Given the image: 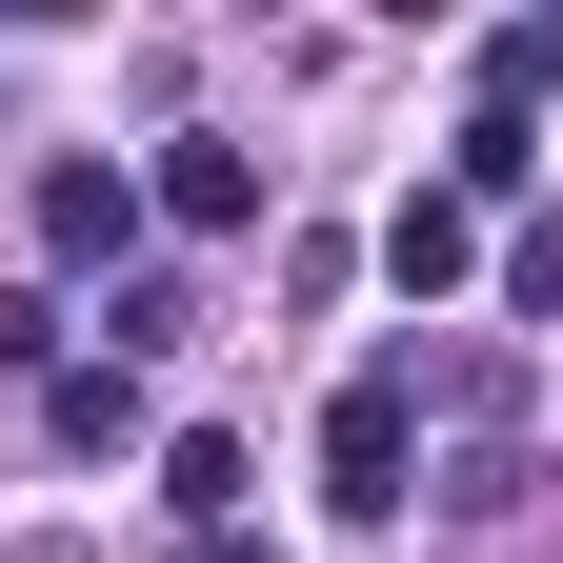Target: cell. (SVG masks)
<instances>
[{"mask_svg":"<svg viewBox=\"0 0 563 563\" xmlns=\"http://www.w3.org/2000/svg\"><path fill=\"white\" fill-rule=\"evenodd\" d=\"M422 504V363H363L322 402V523H402Z\"/></svg>","mask_w":563,"mask_h":563,"instance_id":"1","label":"cell"},{"mask_svg":"<svg viewBox=\"0 0 563 563\" xmlns=\"http://www.w3.org/2000/svg\"><path fill=\"white\" fill-rule=\"evenodd\" d=\"M121 242H141V162H41V262L121 282Z\"/></svg>","mask_w":563,"mask_h":563,"instance_id":"2","label":"cell"},{"mask_svg":"<svg viewBox=\"0 0 563 563\" xmlns=\"http://www.w3.org/2000/svg\"><path fill=\"white\" fill-rule=\"evenodd\" d=\"M141 222H181V242H242V222H262V162H242V141H201V121H181L162 162H141Z\"/></svg>","mask_w":563,"mask_h":563,"instance_id":"3","label":"cell"},{"mask_svg":"<svg viewBox=\"0 0 563 563\" xmlns=\"http://www.w3.org/2000/svg\"><path fill=\"white\" fill-rule=\"evenodd\" d=\"M543 101H563V0H523V21L463 60V121H543Z\"/></svg>","mask_w":563,"mask_h":563,"instance_id":"4","label":"cell"},{"mask_svg":"<svg viewBox=\"0 0 563 563\" xmlns=\"http://www.w3.org/2000/svg\"><path fill=\"white\" fill-rule=\"evenodd\" d=\"M463 262H483V222H463V201H443V181H422V201H402V222H383V282H402V302H422V322H443V302H463Z\"/></svg>","mask_w":563,"mask_h":563,"instance_id":"5","label":"cell"},{"mask_svg":"<svg viewBox=\"0 0 563 563\" xmlns=\"http://www.w3.org/2000/svg\"><path fill=\"white\" fill-rule=\"evenodd\" d=\"M41 422H60V463H121L141 443V363H41Z\"/></svg>","mask_w":563,"mask_h":563,"instance_id":"6","label":"cell"},{"mask_svg":"<svg viewBox=\"0 0 563 563\" xmlns=\"http://www.w3.org/2000/svg\"><path fill=\"white\" fill-rule=\"evenodd\" d=\"M242 483H262V463L222 443V422H181V443H162V504H181V523H242Z\"/></svg>","mask_w":563,"mask_h":563,"instance_id":"7","label":"cell"},{"mask_svg":"<svg viewBox=\"0 0 563 563\" xmlns=\"http://www.w3.org/2000/svg\"><path fill=\"white\" fill-rule=\"evenodd\" d=\"M162 342H201V282H121V302H101V363H162Z\"/></svg>","mask_w":563,"mask_h":563,"instance_id":"8","label":"cell"},{"mask_svg":"<svg viewBox=\"0 0 563 563\" xmlns=\"http://www.w3.org/2000/svg\"><path fill=\"white\" fill-rule=\"evenodd\" d=\"M504 322H563V201H523V222H504Z\"/></svg>","mask_w":563,"mask_h":563,"instance_id":"9","label":"cell"},{"mask_svg":"<svg viewBox=\"0 0 563 563\" xmlns=\"http://www.w3.org/2000/svg\"><path fill=\"white\" fill-rule=\"evenodd\" d=\"M523 483H543V463H523V443H504V422H483V443H463V463H443V523H504V504H523Z\"/></svg>","mask_w":563,"mask_h":563,"instance_id":"10","label":"cell"},{"mask_svg":"<svg viewBox=\"0 0 563 563\" xmlns=\"http://www.w3.org/2000/svg\"><path fill=\"white\" fill-rule=\"evenodd\" d=\"M0 363H60V302H41V282H0Z\"/></svg>","mask_w":563,"mask_h":563,"instance_id":"11","label":"cell"},{"mask_svg":"<svg viewBox=\"0 0 563 563\" xmlns=\"http://www.w3.org/2000/svg\"><path fill=\"white\" fill-rule=\"evenodd\" d=\"M181 563H262V523H181Z\"/></svg>","mask_w":563,"mask_h":563,"instance_id":"12","label":"cell"}]
</instances>
